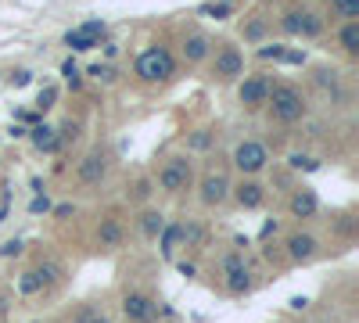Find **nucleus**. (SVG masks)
I'll return each instance as SVG.
<instances>
[{
    "instance_id": "f257e3e1",
    "label": "nucleus",
    "mask_w": 359,
    "mask_h": 323,
    "mask_svg": "<svg viewBox=\"0 0 359 323\" xmlns=\"http://www.w3.org/2000/svg\"><path fill=\"white\" fill-rule=\"evenodd\" d=\"M266 108L269 115H273V123H284V126H294V123H302L306 119V97L298 86L291 83H277V86H269V97H266Z\"/></svg>"
},
{
    "instance_id": "f03ea898",
    "label": "nucleus",
    "mask_w": 359,
    "mask_h": 323,
    "mask_svg": "<svg viewBox=\"0 0 359 323\" xmlns=\"http://www.w3.org/2000/svg\"><path fill=\"white\" fill-rule=\"evenodd\" d=\"M137 76L144 83H165L176 76V62L165 47H147L137 54Z\"/></svg>"
},
{
    "instance_id": "7ed1b4c3",
    "label": "nucleus",
    "mask_w": 359,
    "mask_h": 323,
    "mask_svg": "<svg viewBox=\"0 0 359 323\" xmlns=\"http://www.w3.org/2000/svg\"><path fill=\"white\" fill-rule=\"evenodd\" d=\"M194 180V162L184 158V155H172L165 158V165L158 169V187L165 194H180V191H187Z\"/></svg>"
},
{
    "instance_id": "20e7f679",
    "label": "nucleus",
    "mask_w": 359,
    "mask_h": 323,
    "mask_svg": "<svg viewBox=\"0 0 359 323\" xmlns=\"http://www.w3.org/2000/svg\"><path fill=\"white\" fill-rule=\"evenodd\" d=\"M233 165L241 169L245 176H259V172L269 165L266 144H259V140H241V144L233 148Z\"/></svg>"
},
{
    "instance_id": "39448f33",
    "label": "nucleus",
    "mask_w": 359,
    "mask_h": 323,
    "mask_svg": "<svg viewBox=\"0 0 359 323\" xmlns=\"http://www.w3.org/2000/svg\"><path fill=\"white\" fill-rule=\"evenodd\" d=\"M123 316L130 323H155L158 319V302L144 291H126L123 295Z\"/></svg>"
},
{
    "instance_id": "423d86ee",
    "label": "nucleus",
    "mask_w": 359,
    "mask_h": 323,
    "mask_svg": "<svg viewBox=\"0 0 359 323\" xmlns=\"http://www.w3.org/2000/svg\"><path fill=\"white\" fill-rule=\"evenodd\" d=\"M212 76L223 79V83L245 76V54L237 50V47H230V43H223V47L216 50V57H212Z\"/></svg>"
},
{
    "instance_id": "0eeeda50",
    "label": "nucleus",
    "mask_w": 359,
    "mask_h": 323,
    "mask_svg": "<svg viewBox=\"0 0 359 323\" xmlns=\"http://www.w3.org/2000/svg\"><path fill=\"white\" fill-rule=\"evenodd\" d=\"M269 76H262V72H255V76H245V83L237 86V101H241L248 111H255V108H266V97H269Z\"/></svg>"
},
{
    "instance_id": "6e6552de",
    "label": "nucleus",
    "mask_w": 359,
    "mask_h": 323,
    "mask_svg": "<svg viewBox=\"0 0 359 323\" xmlns=\"http://www.w3.org/2000/svg\"><path fill=\"white\" fill-rule=\"evenodd\" d=\"M280 25H284V33H291V36H320L323 33V18L316 15V11H287L284 18H280Z\"/></svg>"
},
{
    "instance_id": "1a4fd4ad",
    "label": "nucleus",
    "mask_w": 359,
    "mask_h": 323,
    "mask_svg": "<svg viewBox=\"0 0 359 323\" xmlns=\"http://www.w3.org/2000/svg\"><path fill=\"white\" fill-rule=\"evenodd\" d=\"M198 198L201 205H208V209H216V205H223L230 198V180H226V172H205L201 176V187H198Z\"/></svg>"
},
{
    "instance_id": "9d476101",
    "label": "nucleus",
    "mask_w": 359,
    "mask_h": 323,
    "mask_svg": "<svg viewBox=\"0 0 359 323\" xmlns=\"http://www.w3.org/2000/svg\"><path fill=\"white\" fill-rule=\"evenodd\" d=\"M223 273H226V291H230V295H248V287H252L248 266H245V259L237 252H230L223 259Z\"/></svg>"
},
{
    "instance_id": "9b49d317",
    "label": "nucleus",
    "mask_w": 359,
    "mask_h": 323,
    "mask_svg": "<svg viewBox=\"0 0 359 323\" xmlns=\"http://www.w3.org/2000/svg\"><path fill=\"white\" fill-rule=\"evenodd\" d=\"M284 248H287V259H291V262H298V266H302V262H313V259L320 255V241L313 238V233H306V230L291 233Z\"/></svg>"
},
{
    "instance_id": "f8f14e48",
    "label": "nucleus",
    "mask_w": 359,
    "mask_h": 323,
    "mask_svg": "<svg viewBox=\"0 0 359 323\" xmlns=\"http://www.w3.org/2000/svg\"><path fill=\"white\" fill-rule=\"evenodd\" d=\"M104 176H108V155H101V151H90V155L76 165V180L86 184V187L101 184Z\"/></svg>"
},
{
    "instance_id": "ddd939ff",
    "label": "nucleus",
    "mask_w": 359,
    "mask_h": 323,
    "mask_svg": "<svg viewBox=\"0 0 359 323\" xmlns=\"http://www.w3.org/2000/svg\"><path fill=\"white\" fill-rule=\"evenodd\" d=\"M230 194H233V201L241 205V209H248V212H255V209H262V205H266V187L255 184V180H241L237 187H230Z\"/></svg>"
},
{
    "instance_id": "4468645a",
    "label": "nucleus",
    "mask_w": 359,
    "mask_h": 323,
    "mask_svg": "<svg viewBox=\"0 0 359 323\" xmlns=\"http://www.w3.org/2000/svg\"><path fill=\"white\" fill-rule=\"evenodd\" d=\"M287 209H291L294 219H313V216L320 212V198H316V191H309V187H298V191L291 194V201H287Z\"/></svg>"
},
{
    "instance_id": "2eb2a0df",
    "label": "nucleus",
    "mask_w": 359,
    "mask_h": 323,
    "mask_svg": "<svg viewBox=\"0 0 359 323\" xmlns=\"http://www.w3.org/2000/svg\"><path fill=\"white\" fill-rule=\"evenodd\" d=\"M155 241H158L162 259H176L180 245H184V223H165V226H162V233H158Z\"/></svg>"
},
{
    "instance_id": "dca6fc26",
    "label": "nucleus",
    "mask_w": 359,
    "mask_h": 323,
    "mask_svg": "<svg viewBox=\"0 0 359 323\" xmlns=\"http://www.w3.org/2000/svg\"><path fill=\"white\" fill-rule=\"evenodd\" d=\"M208 54H212V40H208L205 33H191L184 40V62L187 65H201Z\"/></svg>"
},
{
    "instance_id": "f3484780",
    "label": "nucleus",
    "mask_w": 359,
    "mask_h": 323,
    "mask_svg": "<svg viewBox=\"0 0 359 323\" xmlns=\"http://www.w3.org/2000/svg\"><path fill=\"white\" fill-rule=\"evenodd\" d=\"M25 137L33 140V148H40V151H47V155L62 148V137H57L54 126H33V130H25Z\"/></svg>"
},
{
    "instance_id": "a211bd4d",
    "label": "nucleus",
    "mask_w": 359,
    "mask_h": 323,
    "mask_svg": "<svg viewBox=\"0 0 359 323\" xmlns=\"http://www.w3.org/2000/svg\"><path fill=\"white\" fill-rule=\"evenodd\" d=\"M65 43H69L76 54H83V50H94L101 40H97V36H90L83 25H76V29H69V33H65Z\"/></svg>"
},
{
    "instance_id": "6ab92c4d",
    "label": "nucleus",
    "mask_w": 359,
    "mask_h": 323,
    "mask_svg": "<svg viewBox=\"0 0 359 323\" xmlns=\"http://www.w3.org/2000/svg\"><path fill=\"white\" fill-rule=\"evenodd\" d=\"M97 241H101V248H118V241H123V226H118L115 219H101Z\"/></svg>"
},
{
    "instance_id": "aec40b11",
    "label": "nucleus",
    "mask_w": 359,
    "mask_h": 323,
    "mask_svg": "<svg viewBox=\"0 0 359 323\" xmlns=\"http://www.w3.org/2000/svg\"><path fill=\"white\" fill-rule=\"evenodd\" d=\"M162 226H165V216L162 212H155V209H147L144 216H140V233L147 241H155L158 233H162Z\"/></svg>"
},
{
    "instance_id": "412c9836",
    "label": "nucleus",
    "mask_w": 359,
    "mask_h": 323,
    "mask_svg": "<svg viewBox=\"0 0 359 323\" xmlns=\"http://www.w3.org/2000/svg\"><path fill=\"white\" fill-rule=\"evenodd\" d=\"M338 43H341V50H345V54H359V22H355V18L341 25Z\"/></svg>"
},
{
    "instance_id": "4be33fe9",
    "label": "nucleus",
    "mask_w": 359,
    "mask_h": 323,
    "mask_svg": "<svg viewBox=\"0 0 359 323\" xmlns=\"http://www.w3.org/2000/svg\"><path fill=\"white\" fill-rule=\"evenodd\" d=\"M331 11L341 22H352V18H359V0H331Z\"/></svg>"
},
{
    "instance_id": "5701e85b",
    "label": "nucleus",
    "mask_w": 359,
    "mask_h": 323,
    "mask_svg": "<svg viewBox=\"0 0 359 323\" xmlns=\"http://www.w3.org/2000/svg\"><path fill=\"white\" fill-rule=\"evenodd\" d=\"M18 291H22V295H36V291H43V277H40L36 270L22 273V280H18Z\"/></svg>"
},
{
    "instance_id": "b1692460",
    "label": "nucleus",
    "mask_w": 359,
    "mask_h": 323,
    "mask_svg": "<svg viewBox=\"0 0 359 323\" xmlns=\"http://www.w3.org/2000/svg\"><path fill=\"white\" fill-rule=\"evenodd\" d=\"M62 76H65V83L72 86V90H83V69L72 62V57H69V62L62 65Z\"/></svg>"
},
{
    "instance_id": "393cba45",
    "label": "nucleus",
    "mask_w": 359,
    "mask_h": 323,
    "mask_svg": "<svg viewBox=\"0 0 359 323\" xmlns=\"http://www.w3.org/2000/svg\"><path fill=\"white\" fill-rule=\"evenodd\" d=\"M241 33H245V40H262V36H266V22L255 15V18H252V22L241 29Z\"/></svg>"
},
{
    "instance_id": "a878e982",
    "label": "nucleus",
    "mask_w": 359,
    "mask_h": 323,
    "mask_svg": "<svg viewBox=\"0 0 359 323\" xmlns=\"http://www.w3.org/2000/svg\"><path fill=\"white\" fill-rule=\"evenodd\" d=\"M201 11L205 15H216V18H230L233 15V4H230V0H219V4H201Z\"/></svg>"
},
{
    "instance_id": "bb28decb",
    "label": "nucleus",
    "mask_w": 359,
    "mask_h": 323,
    "mask_svg": "<svg viewBox=\"0 0 359 323\" xmlns=\"http://www.w3.org/2000/svg\"><path fill=\"white\" fill-rule=\"evenodd\" d=\"M187 148H191V151H208V148H212V137H208L205 130H198V133H191Z\"/></svg>"
},
{
    "instance_id": "cd10ccee",
    "label": "nucleus",
    "mask_w": 359,
    "mask_h": 323,
    "mask_svg": "<svg viewBox=\"0 0 359 323\" xmlns=\"http://www.w3.org/2000/svg\"><path fill=\"white\" fill-rule=\"evenodd\" d=\"M284 54H287V47H284V43H266V47L259 50L262 62H269V57H273V62H284Z\"/></svg>"
},
{
    "instance_id": "c85d7f7f",
    "label": "nucleus",
    "mask_w": 359,
    "mask_h": 323,
    "mask_svg": "<svg viewBox=\"0 0 359 323\" xmlns=\"http://www.w3.org/2000/svg\"><path fill=\"white\" fill-rule=\"evenodd\" d=\"M287 162H291V169H306V172L320 169V162H316V158H309V155H291Z\"/></svg>"
},
{
    "instance_id": "c756f323",
    "label": "nucleus",
    "mask_w": 359,
    "mask_h": 323,
    "mask_svg": "<svg viewBox=\"0 0 359 323\" xmlns=\"http://www.w3.org/2000/svg\"><path fill=\"white\" fill-rule=\"evenodd\" d=\"M90 76L101 79V83H115V69L111 65H90Z\"/></svg>"
},
{
    "instance_id": "7c9ffc66",
    "label": "nucleus",
    "mask_w": 359,
    "mask_h": 323,
    "mask_svg": "<svg viewBox=\"0 0 359 323\" xmlns=\"http://www.w3.org/2000/svg\"><path fill=\"white\" fill-rule=\"evenodd\" d=\"M54 101H57V90H54V86H43V90H40V97H36V104H40V111H47V108H54Z\"/></svg>"
},
{
    "instance_id": "2f4dec72",
    "label": "nucleus",
    "mask_w": 359,
    "mask_h": 323,
    "mask_svg": "<svg viewBox=\"0 0 359 323\" xmlns=\"http://www.w3.org/2000/svg\"><path fill=\"white\" fill-rule=\"evenodd\" d=\"M29 212H33V216L50 212V198H47V194H36V198H33V205H29Z\"/></svg>"
},
{
    "instance_id": "473e14b6",
    "label": "nucleus",
    "mask_w": 359,
    "mask_h": 323,
    "mask_svg": "<svg viewBox=\"0 0 359 323\" xmlns=\"http://www.w3.org/2000/svg\"><path fill=\"white\" fill-rule=\"evenodd\" d=\"M83 29H86V33H90V36H97V40H101L108 25H104V22H97V18H90V22H83Z\"/></svg>"
},
{
    "instance_id": "72a5a7b5",
    "label": "nucleus",
    "mask_w": 359,
    "mask_h": 323,
    "mask_svg": "<svg viewBox=\"0 0 359 323\" xmlns=\"http://www.w3.org/2000/svg\"><path fill=\"white\" fill-rule=\"evenodd\" d=\"M11 83H15V86H29V83H33V72H25V69H22V72L11 76Z\"/></svg>"
},
{
    "instance_id": "f704fd0d",
    "label": "nucleus",
    "mask_w": 359,
    "mask_h": 323,
    "mask_svg": "<svg viewBox=\"0 0 359 323\" xmlns=\"http://www.w3.org/2000/svg\"><path fill=\"white\" fill-rule=\"evenodd\" d=\"M22 252V241H8L4 248H0V255H4V259H11V255H18Z\"/></svg>"
},
{
    "instance_id": "c9c22d12",
    "label": "nucleus",
    "mask_w": 359,
    "mask_h": 323,
    "mask_svg": "<svg viewBox=\"0 0 359 323\" xmlns=\"http://www.w3.org/2000/svg\"><path fill=\"white\" fill-rule=\"evenodd\" d=\"M147 194H151V184H147V180H140V184H137V191H133V198H137V201H144Z\"/></svg>"
},
{
    "instance_id": "e433bc0d",
    "label": "nucleus",
    "mask_w": 359,
    "mask_h": 323,
    "mask_svg": "<svg viewBox=\"0 0 359 323\" xmlns=\"http://www.w3.org/2000/svg\"><path fill=\"white\" fill-rule=\"evenodd\" d=\"M284 62H287V65H302V62H306V54H298V50H287V54H284Z\"/></svg>"
},
{
    "instance_id": "4c0bfd02",
    "label": "nucleus",
    "mask_w": 359,
    "mask_h": 323,
    "mask_svg": "<svg viewBox=\"0 0 359 323\" xmlns=\"http://www.w3.org/2000/svg\"><path fill=\"white\" fill-rule=\"evenodd\" d=\"M83 323H111V319L101 316V312H83Z\"/></svg>"
}]
</instances>
